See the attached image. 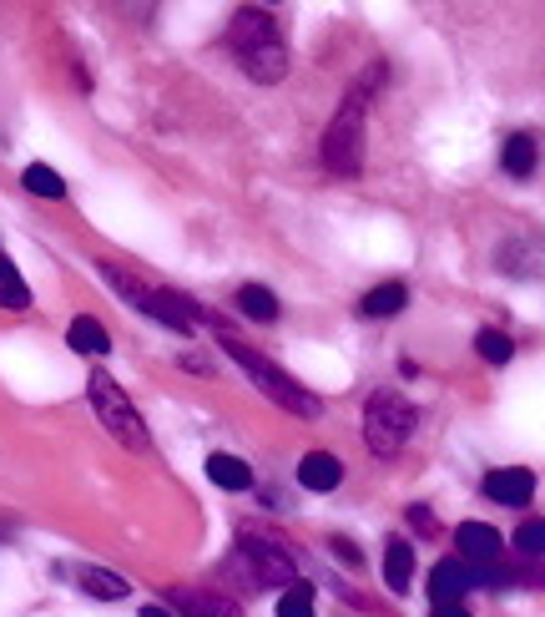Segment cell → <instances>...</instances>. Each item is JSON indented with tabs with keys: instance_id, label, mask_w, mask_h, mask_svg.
<instances>
[{
	"instance_id": "obj_7",
	"label": "cell",
	"mask_w": 545,
	"mask_h": 617,
	"mask_svg": "<svg viewBox=\"0 0 545 617\" xmlns=\"http://www.w3.org/2000/svg\"><path fill=\"white\" fill-rule=\"evenodd\" d=\"M233 572L248 582V587H293L298 582L288 547L263 542V537H253V531H243V547L233 552Z\"/></svg>"
},
{
	"instance_id": "obj_28",
	"label": "cell",
	"mask_w": 545,
	"mask_h": 617,
	"mask_svg": "<svg viewBox=\"0 0 545 617\" xmlns=\"http://www.w3.org/2000/svg\"><path fill=\"white\" fill-rule=\"evenodd\" d=\"M142 617H173L167 607H142Z\"/></svg>"
},
{
	"instance_id": "obj_12",
	"label": "cell",
	"mask_w": 545,
	"mask_h": 617,
	"mask_svg": "<svg viewBox=\"0 0 545 617\" xmlns=\"http://www.w3.org/2000/svg\"><path fill=\"white\" fill-rule=\"evenodd\" d=\"M298 481H303L309 492H334L338 481H344V466H338L334 451H309L298 461Z\"/></svg>"
},
{
	"instance_id": "obj_27",
	"label": "cell",
	"mask_w": 545,
	"mask_h": 617,
	"mask_svg": "<svg viewBox=\"0 0 545 617\" xmlns=\"http://www.w3.org/2000/svg\"><path fill=\"white\" fill-rule=\"evenodd\" d=\"M434 617H470L465 607H434Z\"/></svg>"
},
{
	"instance_id": "obj_24",
	"label": "cell",
	"mask_w": 545,
	"mask_h": 617,
	"mask_svg": "<svg viewBox=\"0 0 545 617\" xmlns=\"http://www.w3.org/2000/svg\"><path fill=\"white\" fill-rule=\"evenodd\" d=\"M515 547H521L525 557H545V517L521 521V531H515Z\"/></svg>"
},
{
	"instance_id": "obj_26",
	"label": "cell",
	"mask_w": 545,
	"mask_h": 617,
	"mask_svg": "<svg viewBox=\"0 0 545 617\" xmlns=\"http://www.w3.org/2000/svg\"><path fill=\"white\" fill-rule=\"evenodd\" d=\"M334 552H338V557H344L348 568H354V562H359V552H354V547H348V542H334Z\"/></svg>"
},
{
	"instance_id": "obj_2",
	"label": "cell",
	"mask_w": 545,
	"mask_h": 617,
	"mask_svg": "<svg viewBox=\"0 0 545 617\" xmlns=\"http://www.w3.org/2000/svg\"><path fill=\"white\" fill-rule=\"evenodd\" d=\"M379 87H385V66L379 62L348 87L344 107H338L329 132H323V167H329V173L359 177V167H364V112H369V97Z\"/></svg>"
},
{
	"instance_id": "obj_23",
	"label": "cell",
	"mask_w": 545,
	"mask_h": 617,
	"mask_svg": "<svg viewBox=\"0 0 545 617\" xmlns=\"http://www.w3.org/2000/svg\"><path fill=\"white\" fill-rule=\"evenodd\" d=\"M278 617H313V587L309 582L283 587V597H278Z\"/></svg>"
},
{
	"instance_id": "obj_20",
	"label": "cell",
	"mask_w": 545,
	"mask_h": 617,
	"mask_svg": "<svg viewBox=\"0 0 545 617\" xmlns=\"http://www.w3.org/2000/svg\"><path fill=\"white\" fill-rule=\"evenodd\" d=\"M237 309L248 319H258V324H272V319H278V299H272V289H263V284H243V289H237Z\"/></svg>"
},
{
	"instance_id": "obj_9",
	"label": "cell",
	"mask_w": 545,
	"mask_h": 617,
	"mask_svg": "<svg viewBox=\"0 0 545 617\" xmlns=\"http://www.w3.org/2000/svg\"><path fill=\"white\" fill-rule=\"evenodd\" d=\"M167 603L177 607L182 617H243V607L233 603L227 593H208V587H173Z\"/></svg>"
},
{
	"instance_id": "obj_19",
	"label": "cell",
	"mask_w": 545,
	"mask_h": 617,
	"mask_svg": "<svg viewBox=\"0 0 545 617\" xmlns=\"http://www.w3.org/2000/svg\"><path fill=\"white\" fill-rule=\"evenodd\" d=\"M0 309H31V289H25V278H21V268L0 253Z\"/></svg>"
},
{
	"instance_id": "obj_8",
	"label": "cell",
	"mask_w": 545,
	"mask_h": 617,
	"mask_svg": "<svg viewBox=\"0 0 545 617\" xmlns=\"http://www.w3.org/2000/svg\"><path fill=\"white\" fill-rule=\"evenodd\" d=\"M455 547H459V557H465L470 568H496L500 552H505L500 531H496V527H485V521H465V527L455 531Z\"/></svg>"
},
{
	"instance_id": "obj_22",
	"label": "cell",
	"mask_w": 545,
	"mask_h": 617,
	"mask_svg": "<svg viewBox=\"0 0 545 617\" xmlns=\"http://www.w3.org/2000/svg\"><path fill=\"white\" fill-rule=\"evenodd\" d=\"M475 350H480L485 365H510L515 344H510V334H500V329H480V334H475Z\"/></svg>"
},
{
	"instance_id": "obj_4",
	"label": "cell",
	"mask_w": 545,
	"mask_h": 617,
	"mask_svg": "<svg viewBox=\"0 0 545 617\" xmlns=\"http://www.w3.org/2000/svg\"><path fill=\"white\" fill-rule=\"evenodd\" d=\"M101 278H107V284H112L126 304H136L142 315H152L157 324L177 329V334H187V329L202 319V309L192 299H182V294H173V289H147L142 278H132L126 268H116V264H101Z\"/></svg>"
},
{
	"instance_id": "obj_25",
	"label": "cell",
	"mask_w": 545,
	"mask_h": 617,
	"mask_svg": "<svg viewBox=\"0 0 545 617\" xmlns=\"http://www.w3.org/2000/svg\"><path fill=\"white\" fill-rule=\"evenodd\" d=\"M409 527H414V531H430V537H434V527H440V521H434L430 506H409Z\"/></svg>"
},
{
	"instance_id": "obj_5",
	"label": "cell",
	"mask_w": 545,
	"mask_h": 617,
	"mask_svg": "<svg viewBox=\"0 0 545 617\" xmlns=\"http://www.w3.org/2000/svg\"><path fill=\"white\" fill-rule=\"evenodd\" d=\"M409 436H414V405L399 390H374L369 405H364V445H369V455L389 461V455L404 451Z\"/></svg>"
},
{
	"instance_id": "obj_3",
	"label": "cell",
	"mask_w": 545,
	"mask_h": 617,
	"mask_svg": "<svg viewBox=\"0 0 545 617\" xmlns=\"http://www.w3.org/2000/svg\"><path fill=\"white\" fill-rule=\"evenodd\" d=\"M223 350H227V360H237V370H243V375H248L272 405H283L288 416H298V420H313V416H319V395H313L309 385H298L288 370L272 365L268 354H258L253 344L233 340V334H223Z\"/></svg>"
},
{
	"instance_id": "obj_14",
	"label": "cell",
	"mask_w": 545,
	"mask_h": 617,
	"mask_svg": "<svg viewBox=\"0 0 545 617\" xmlns=\"http://www.w3.org/2000/svg\"><path fill=\"white\" fill-rule=\"evenodd\" d=\"M66 344H71L76 354H107L112 350V334H107V324L91 315H76L71 329H66Z\"/></svg>"
},
{
	"instance_id": "obj_21",
	"label": "cell",
	"mask_w": 545,
	"mask_h": 617,
	"mask_svg": "<svg viewBox=\"0 0 545 617\" xmlns=\"http://www.w3.org/2000/svg\"><path fill=\"white\" fill-rule=\"evenodd\" d=\"M21 183H25V192H36V198H66V183H62V173L56 167H46V163H31L21 173Z\"/></svg>"
},
{
	"instance_id": "obj_11",
	"label": "cell",
	"mask_w": 545,
	"mask_h": 617,
	"mask_svg": "<svg viewBox=\"0 0 545 617\" xmlns=\"http://www.w3.org/2000/svg\"><path fill=\"white\" fill-rule=\"evenodd\" d=\"M485 496L500 506H525L535 496V476L525 466H505V471H490L485 476Z\"/></svg>"
},
{
	"instance_id": "obj_13",
	"label": "cell",
	"mask_w": 545,
	"mask_h": 617,
	"mask_svg": "<svg viewBox=\"0 0 545 617\" xmlns=\"http://www.w3.org/2000/svg\"><path fill=\"white\" fill-rule=\"evenodd\" d=\"M208 481H212V486H223V492H248L253 471H248V461H237V455L212 451L208 455Z\"/></svg>"
},
{
	"instance_id": "obj_15",
	"label": "cell",
	"mask_w": 545,
	"mask_h": 617,
	"mask_svg": "<svg viewBox=\"0 0 545 617\" xmlns=\"http://www.w3.org/2000/svg\"><path fill=\"white\" fill-rule=\"evenodd\" d=\"M409 577H414V547H409L404 537H394V542L385 547V582H389V593H409Z\"/></svg>"
},
{
	"instance_id": "obj_1",
	"label": "cell",
	"mask_w": 545,
	"mask_h": 617,
	"mask_svg": "<svg viewBox=\"0 0 545 617\" xmlns=\"http://www.w3.org/2000/svg\"><path fill=\"white\" fill-rule=\"evenodd\" d=\"M227 46H233L237 66L258 81V87H272L288 76V41H283V25L272 21L268 11L258 5H243V11L227 21Z\"/></svg>"
},
{
	"instance_id": "obj_17",
	"label": "cell",
	"mask_w": 545,
	"mask_h": 617,
	"mask_svg": "<svg viewBox=\"0 0 545 617\" xmlns=\"http://www.w3.org/2000/svg\"><path fill=\"white\" fill-rule=\"evenodd\" d=\"M76 582H81V593L101 597V603H122V597H126V577H116V572L76 568Z\"/></svg>"
},
{
	"instance_id": "obj_16",
	"label": "cell",
	"mask_w": 545,
	"mask_h": 617,
	"mask_svg": "<svg viewBox=\"0 0 545 617\" xmlns=\"http://www.w3.org/2000/svg\"><path fill=\"white\" fill-rule=\"evenodd\" d=\"M535 157H541V147H535L531 132H515V137H505V152H500V163H505L510 177H531V173H535Z\"/></svg>"
},
{
	"instance_id": "obj_6",
	"label": "cell",
	"mask_w": 545,
	"mask_h": 617,
	"mask_svg": "<svg viewBox=\"0 0 545 617\" xmlns=\"http://www.w3.org/2000/svg\"><path fill=\"white\" fill-rule=\"evenodd\" d=\"M87 400H91V410H97V420L107 426V436H112V441H122L126 451H147V426H142L136 405L126 400V390L116 385L112 375H107V370H91Z\"/></svg>"
},
{
	"instance_id": "obj_10",
	"label": "cell",
	"mask_w": 545,
	"mask_h": 617,
	"mask_svg": "<svg viewBox=\"0 0 545 617\" xmlns=\"http://www.w3.org/2000/svg\"><path fill=\"white\" fill-rule=\"evenodd\" d=\"M470 587H475L470 568H465V562H455V557L430 572V603L434 607H459V597L470 593Z\"/></svg>"
},
{
	"instance_id": "obj_18",
	"label": "cell",
	"mask_w": 545,
	"mask_h": 617,
	"mask_svg": "<svg viewBox=\"0 0 545 617\" xmlns=\"http://www.w3.org/2000/svg\"><path fill=\"white\" fill-rule=\"evenodd\" d=\"M404 304H409L404 284H379V289L364 294V315H369V319H394Z\"/></svg>"
}]
</instances>
